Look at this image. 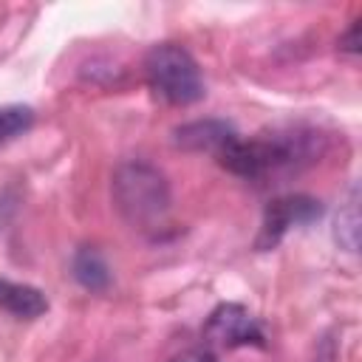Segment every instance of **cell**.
Listing matches in <instances>:
<instances>
[{
  "label": "cell",
  "mask_w": 362,
  "mask_h": 362,
  "mask_svg": "<svg viewBox=\"0 0 362 362\" xmlns=\"http://www.w3.org/2000/svg\"><path fill=\"white\" fill-rule=\"evenodd\" d=\"M144 76L150 90L167 105L187 107L204 99L206 85L192 54L175 42L153 45L144 57Z\"/></svg>",
  "instance_id": "cell-1"
},
{
  "label": "cell",
  "mask_w": 362,
  "mask_h": 362,
  "mask_svg": "<svg viewBox=\"0 0 362 362\" xmlns=\"http://www.w3.org/2000/svg\"><path fill=\"white\" fill-rule=\"evenodd\" d=\"M113 201L130 223L156 226L170 209V187L156 167L127 161L113 173Z\"/></svg>",
  "instance_id": "cell-2"
},
{
  "label": "cell",
  "mask_w": 362,
  "mask_h": 362,
  "mask_svg": "<svg viewBox=\"0 0 362 362\" xmlns=\"http://www.w3.org/2000/svg\"><path fill=\"white\" fill-rule=\"evenodd\" d=\"M204 337L212 342V345H221V348H238V345H260L263 342V334L255 322V317L238 305V303H223L218 305L206 325H204Z\"/></svg>",
  "instance_id": "cell-3"
},
{
  "label": "cell",
  "mask_w": 362,
  "mask_h": 362,
  "mask_svg": "<svg viewBox=\"0 0 362 362\" xmlns=\"http://www.w3.org/2000/svg\"><path fill=\"white\" fill-rule=\"evenodd\" d=\"M320 215V201L305 198V195H288V198H277L266 206L263 215V226H260V238L257 246L260 249H272L291 226L308 223Z\"/></svg>",
  "instance_id": "cell-4"
},
{
  "label": "cell",
  "mask_w": 362,
  "mask_h": 362,
  "mask_svg": "<svg viewBox=\"0 0 362 362\" xmlns=\"http://www.w3.org/2000/svg\"><path fill=\"white\" fill-rule=\"evenodd\" d=\"M238 139V130L229 122L221 119H198L189 124H181L175 130V144L192 153H212L218 158V153Z\"/></svg>",
  "instance_id": "cell-5"
},
{
  "label": "cell",
  "mask_w": 362,
  "mask_h": 362,
  "mask_svg": "<svg viewBox=\"0 0 362 362\" xmlns=\"http://www.w3.org/2000/svg\"><path fill=\"white\" fill-rule=\"evenodd\" d=\"M0 308L11 311L14 317L23 320H34L40 314L48 311V300L40 288L25 286V283H11V280H0Z\"/></svg>",
  "instance_id": "cell-6"
},
{
  "label": "cell",
  "mask_w": 362,
  "mask_h": 362,
  "mask_svg": "<svg viewBox=\"0 0 362 362\" xmlns=\"http://www.w3.org/2000/svg\"><path fill=\"white\" fill-rule=\"evenodd\" d=\"M74 277L90 288V291H105L110 286V272L107 263L102 260V255L96 249H79L74 257Z\"/></svg>",
  "instance_id": "cell-7"
},
{
  "label": "cell",
  "mask_w": 362,
  "mask_h": 362,
  "mask_svg": "<svg viewBox=\"0 0 362 362\" xmlns=\"http://www.w3.org/2000/svg\"><path fill=\"white\" fill-rule=\"evenodd\" d=\"M34 124V110L28 105H3L0 107V147L28 133Z\"/></svg>",
  "instance_id": "cell-8"
},
{
  "label": "cell",
  "mask_w": 362,
  "mask_h": 362,
  "mask_svg": "<svg viewBox=\"0 0 362 362\" xmlns=\"http://www.w3.org/2000/svg\"><path fill=\"white\" fill-rule=\"evenodd\" d=\"M334 238H337V243L345 252H356L359 249V206H356V192L339 209L337 226H334Z\"/></svg>",
  "instance_id": "cell-9"
},
{
  "label": "cell",
  "mask_w": 362,
  "mask_h": 362,
  "mask_svg": "<svg viewBox=\"0 0 362 362\" xmlns=\"http://www.w3.org/2000/svg\"><path fill=\"white\" fill-rule=\"evenodd\" d=\"M170 362H221L212 351H204V348H189V351H184V354H178V356H173Z\"/></svg>",
  "instance_id": "cell-10"
},
{
  "label": "cell",
  "mask_w": 362,
  "mask_h": 362,
  "mask_svg": "<svg viewBox=\"0 0 362 362\" xmlns=\"http://www.w3.org/2000/svg\"><path fill=\"white\" fill-rule=\"evenodd\" d=\"M339 51H348V54H356L359 51V23H354L351 31L339 40Z\"/></svg>",
  "instance_id": "cell-11"
}]
</instances>
